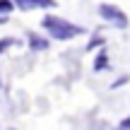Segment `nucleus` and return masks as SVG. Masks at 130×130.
<instances>
[{"instance_id": "nucleus-5", "label": "nucleus", "mask_w": 130, "mask_h": 130, "mask_svg": "<svg viewBox=\"0 0 130 130\" xmlns=\"http://www.w3.org/2000/svg\"><path fill=\"white\" fill-rule=\"evenodd\" d=\"M118 128H121V130H128L130 128V116L125 118V121H121V125H118Z\"/></svg>"}, {"instance_id": "nucleus-3", "label": "nucleus", "mask_w": 130, "mask_h": 130, "mask_svg": "<svg viewBox=\"0 0 130 130\" xmlns=\"http://www.w3.org/2000/svg\"><path fill=\"white\" fill-rule=\"evenodd\" d=\"M29 43H31L34 51H43V48H48V43H46V41H41V39H36L34 34H29Z\"/></svg>"}, {"instance_id": "nucleus-2", "label": "nucleus", "mask_w": 130, "mask_h": 130, "mask_svg": "<svg viewBox=\"0 0 130 130\" xmlns=\"http://www.w3.org/2000/svg\"><path fill=\"white\" fill-rule=\"evenodd\" d=\"M99 14H101L106 22L116 24L118 29H125V27H128V17H125V12H123V10H118L116 5H108V3L99 5Z\"/></svg>"}, {"instance_id": "nucleus-6", "label": "nucleus", "mask_w": 130, "mask_h": 130, "mask_svg": "<svg viewBox=\"0 0 130 130\" xmlns=\"http://www.w3.org/2000/svg\"><path fill=\"white\" fill-rule=\"evenodd\" d=\"M10 43H12V41H10V39H5V41H0V53H3V51H5V48H7V46H10Z\"/></svg>"}, {"instance_id": "nucleus-4", "label": "nucleus", "mask_w": 130, "mask_h": 130, "mask_svg": "<svg viewBox=\"0 0 130 130\" xmlns=\"http://www.w3.org/2000/svg\"><path fill=\"white\" fill-rule=\"evenodd\" d=\"M12 7H14L12 3H0V12H3V14L5 12H12Z\"/></svg>"}, {"instance_id": "nucleus-1", "label": "nucleus", "mask_w": 130, "mask_h": 130, "mask_svg": "<svg viewBox=\"0 0 130 130\" xmlns=\"http://www.w3.org/2000/svg\"><path fill=\"white\" fill-rule=\"evenodd\" d=\"M43 29H46V31L51 34L53 39H58V41H70V39H75L77 34H84L82 27H77V24H70L68 19L56 17V14H48V17H43Z\"/></svg>"}]
</instances>
